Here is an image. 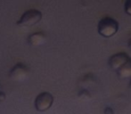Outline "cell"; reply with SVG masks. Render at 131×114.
Returning a JSON list of instances; mask_svg holds the SVG:
<instances>
[{
    "label": "cell",
    "mask_w": 131,
    "mask_h": 114,
    "mask_svg": "<svg viewBox=\"0 0 131 114\" xmlns=\"http://www.w3.org/2000/svg\"><path fill=\"white\" fill-rule=\"evenodd\" d=\"M5 99V94L4 92H0V102H3Z\"/></svg>",
    "instance_id": "obj_10"
},
{
    "label": "cell",
    "mask_w": 131,
    "mask_h": 114,
    "mask_svg": "<svg viewBox=\"0 0 131 114\" xmlns=\"http://www.w3.org/2000/svg\"><path fill=\"white\" fill-rule=\"evenodd\" d=\"M128 47H129V48H131V38L129 39V41H128Z\"/></svg>",
    "instance_id": "obj_11"
},
{
    "label": "cell",
    "mask_w": 131,
    "mask_h": 114,
    "mask_svg": "<svg viewBox=\"0 0 131 114\" xmlns=\"http://www.w3.org/2000/svg\"><path fill=\"white\" fill-rule=\"evenodd\" d=\"M29 76V69L23 63H17L9 71V78L14 81H23Z\"/></svg>",
    "instance_id": "obj_4"
},
{
    "label": "cell",
    "mask_w": 131,
    "mask_h": 114,
    "mask_svg": "<svg viewBox=\"0 0 131 114\" xmlns=\"http://www.w3.org/2000/svg\"><path fill=\"white\" fill-rule=\"evenodd\" d=\"M117 75L121 78H131V58L117 71Z\"/></svg>",
    "instance_id": "obj_7"
},
{
    "label": "cell",
    "mask_w": 131,
    "mask_h": 114,
    "mask_svg": "<svg viewBox=\"0 0 131 114\" xmlns=\"http://www.w3.org/2000/svg\"><path fill=\"white\" fill-rule=\"evenodd\" d=\"M119 30V22L112 17H104L97 25V31L99 35L104 38H112Z\"/></svg>",
    "instance_id": "obj_1"
},
{
    "label": "cell",
    "mask_w": 131,
    "mask_h": 114,
    "mask_svg": "<svg viewBox=\"0 0 131 114\" xmlns=\"http://www.w3.org/2000/svg\"><path fill=\"white\" fill-rule=\"evenodd\" d=\"M104 112V114H114L113 110H112L111 107H106V108H105Z\"/></svg>",
    "instance_id": "obj_9"
},
{
    "label": "cell",
    "mask_w": 131,
    "mask_h": 114,
    "mask_svg": "<svg viewBox=\"0 0 131 114\" xmlns=\"http://www.w3.org/2000/svg\"><path fill=\"white\" fill-rule=\"evenodd\" d=\"M129 86H131V82H130V83H129Z\"/></svg>",
    "instance_id": "obj_12"
},
{
    "label": "cell",
    "mask_w": 131,
    "mask_h": 114,
    "mask_svg": "<svg viewBox=\"0 0 131 114\" xmlns=\"http://www.w3.org/2000/svg\"><path fill=\"white\" fill-rule=\"evenodd\" d=\"M125 13L128 15H131V0H126L124 4Z\"/></svg>",
    "instance_id": "obj_8"
},
{
    "label": "cell",
    "mask_w": 131,
    "mask_h": 114,
    "mask_svg": "<svg viewBox=\"0 0 131 114\" xmlns=\"http://www.w3.org/2000/svg\"><path fill=\"white\" fill-rule=\"evenodd\" d=\"M129 58L130 57L128 56V54H127V53L119 52V53H117V54H113V55H112L109 58L108 64L111 69L117 71L121 66L124 65V64L129 60Z\"/></svg>",
    "instance_id": "obj_5"
},
{
    "label": "cell",
    "mask_w": 131,
    "mask_h": 114,
    "mask_svg": "<svg viewBox=\"0 0 131 114\" xmlns=\"http://www.w3.org/2000/svg\"><path fill=\"white\" fill-rule=\"evenodd\" d=\"M42 13L37 9H29L21 15L17 21V26L20 27H32L38 24L42 20Z\"/></svg>",
    "instance_id": "obj_2"
},
{
    "label": "cell",
    "mask_w": 131,
    "mask_h": 114,
    "mask_svg": "<svg viewBox=\"0 0 131 114\" xmlns=\"http://www.w3.org/2000/svg\"><path fill=\"white\" fill-rule=\"evenodd\" d=\"M53 104V96L49 92L40 93L35 99V108L38 111L43 112L52 107Z\"/></svg>",
    "instance_id": "obj_3"
},
{
    "label": "cell",
    "mask_w": 131,
    "mask_h": 114,
    "mask_svg": "<svg viewBox=\"0 0 131 114\" xmlns=\"http://www.w3.org/2000/svg\"><path fill=\"white\" fill-rule=\"evenodd\" d=\"M46 41H47L46 34L44 32H41V31L33 33V34L29 35V37L28 38V42H29V44L33 45V47L41 45H43V44H45Z\"/></svg>",
    "instance_id": "obj_6"
}]
</instances>
